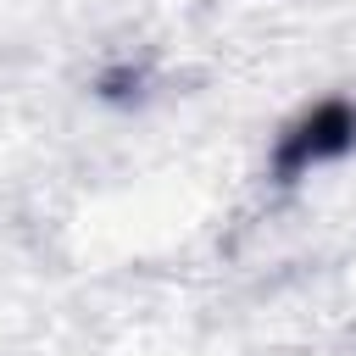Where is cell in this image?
Here are the masks:
<instances>
[{
  "label": "cell",
  "mask_w": 356,
  "mask_h": 356,
  "mask_svg": "<svg viewBox=\"0 0 356 356\" xmlns=\"http://www.w3.org/2000/svg\"><path fill=\"white\" fill-rule=\"evenodd\" d=\"M356 150V106L350 100H317L306 117H295L273 145V178L295 184L339 156Z\"/></svg>",
  "instance_id": "1"
}]
</instances>
